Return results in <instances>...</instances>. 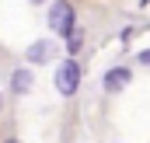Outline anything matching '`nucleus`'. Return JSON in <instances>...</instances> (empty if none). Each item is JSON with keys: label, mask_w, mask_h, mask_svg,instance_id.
Returning <instances> with one entry per match:
<instances>
[{"label": "nucleus", "mask_w": 150, "mask_h": 143, "mask_svg": "<svg viewBox=\"0 0 150 143\" xmlns=\"http://www.w3.org/2000/svg\"><path fill=\"white\" fill-rule=\"evenodd\" d=\"M129 80H133V70H129V67H112V70L105 73V91L115 94V91H122Z\"/></svg>", "instance_id": "3"}, {"label": "nucleus", "mask_w": 150, "mask_h": 143, "mask_svg": "<svg viewBox=\"0 0 150 143\" xmlns=\"http://www.w3.org/2000/svg\"><path fill=\"white\" fill-rule=\"evenodd\" d=\"M140 63H143V67H150V49H147V52H140Z\"/></svg>", "instance_id": "6"}, {"label": "nucleus", "mask_w": 150, "mask_h": 143, "mask_svg": "<svg viewBox=\"0 0 150 143\" xmlns=\"http://www.w3.org/2000/svg\"><path fill=\"white\" fill-rule=\"evenodd\" d=\"M77 11H74V4H70V0H56V4H52V11H49V25H52V32H56V35H74L77 32Z\"/></svg>", "instance_id": "1"}, {"label": "nucleus", "mask_w": 150, "mask_h": 143, "mask_svg": "<svg viewBox=\"0 0 150 143\" xmlns=\"http://www.w3.org/2000/svg\"><path fill=\"white\" fill-rule=\"evenodd\" d=\"M32 4H42V0H32Z\"/></svg>", "instance_id": "7"}, {"label": "nucleus", "mask_w": 150, "mask_h": 143, "mask_svg": "<svg viewBox=\"0 0 150 143\" xmlns=\"http://www.w3.org/2000/svg\"><path fill=\"white\" fill-rule=\"evenodd\" d=\"M25 56H28V63H49V59L56 56V45H52L49 38H38V42L28 45V52H25Z\"/></svg>", "instance_id": "4"}, {"label": "nucleus", "mask_w": 150, "mask_h": 143, "mask_svg": "<svg viewBox=\"0 0 150 143\" xmlns=\"http://www.w3.org/2000/svg\"><path fill=\"white\" fill-rule=\"evenodd\" d=\"M77 87H80V67H77L74 59L59 63V70H56V91H59V94H67V98H74Z\"/></svg>", "instance_id": "2"}, {"label": "nucleus", "mask_w": 150, "mask_h": 143, "mask_svg": "<svg viewBox=\"0 0 150 143\" xmlns=\"http://www.w3.org/2000/svg\"><path fill=\"white\" fill-rule=\"evenodd\" d=\"M7 143H18V140H7Z\"/></svg>", "instance_id": "8"}, {"label": "nucleus", "mask_w": 150, "mask_h": 143, "mask_svg": "<svg viewBox=\"0 0 150 143\" xmlns=\"http://www.w3.org/2000/svg\"><path fill=\"white\" fill-rule=\"evenodd\" d=\"M11 87H14V94H28V91H32V73L28 70H14Z\"/></svg>", "instance_id": "5"}]
</instances>
